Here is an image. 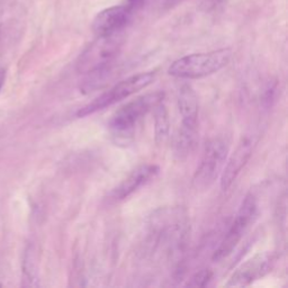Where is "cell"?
Instances as JSON below:
<instances>
[{
  "instance_id": "6da1fadb",
  "label": "cell",
  "mask_w": 288,
  "mask_h": 288,
  "mask_svg": "<svg viewBox=\"0 0 288 288\" xmlns=\"http://www.w3.org/2000/svg\"><path fill=\"white\" fill-rule=\"evenodd\" d=\"M233 52L229 47L185 55L173 61L168 73L179 79H199L219 72L229 64Z\"/></svg>"
},
{
  "instance_id": "7a4b0ae2",
  "label": "cell",
  "mask_w": 288,
  "mask_h": 288,
  "mask_svg": "<svg viewBox=\"0 0 288 288\" xmlns=\"http://www.w3.org/2000/svg\"><path fill=\"white\" fill-rule=\"evenodd\" d=\"M123 44L124 38L121 33L98 36L78 58L76 64L78 73L90 75L111 68L120 55Z\"/></svg>"
},
{
  "instance_id": "3957f363",
  "label": "cell",
  "mask_w": 288,
  "mask_h": 288,
  "mask_svg": "<svg viewBox=\"0 0 288 288\" xmlns=\"http://www.w3.org/2000/svg\"><path fill=\"white\" fill-rule=\"evenodd\" d=\"M154 79L155 73L152 71L138 73V75L126 78V79L120 81L114 87H112L111 89H108L104 94L98 96L91 103L80 108L77 113V116L86 117L93 115L99 111H103L105 108L113 106V105L129 98L130 96L139 93L140 90L146 88L147 86H150L154 81Z\"/></svg>"
},
{
  "instance_id": "277c9868",
  "label": "cell",
  "mask_w": 288,
  "mask_h": 288,
  "mask_svg": "<svg viewBox=\"0 0 288 288\" xmlns=\"http://www.w3.org/2000/svg\"><path fill=\"white\" fill-rule=\"evenodd\" d=\"M229 142L224 138H214L205 146L204 153L197 170L194 174L193 184L197 190L211 187L217 177L221 176L228 159Z\"/></svg>"
},
{
  "instance_id": "5b68a950",
  "label": "cell",
  "mask_w": 288,
  "mask_h": 288,
  "mask_svg": "<svg viewBox=\"0 0 288 288\" xmlns=\"http://www.w3.org/2000/svg\"><path fill=\"white\" fill-rule=\"evenodd\" d=\"M257 215H258V200L255 195L248 194L244 197L228 233L225 234L219 248L214 252V261H221L232 254L238 243L241 241L243 235L247 233L249 228L255 222Z\"/></svg>"
},
{
  "instance_id": "8992f818",
  "label": "cell",
  "mask_w": 288,
  "mask_h": 288,
  "mask_svg": "<svg viewBox=\"0 0 288 288\" xmlns=\"http://www.w3.org/2000/svg\"><path fill=\"white\" fill-rule=\"evenodd\" d=\"M164 94L162 91H155V93L146 94L141 96L133 102L124 105L121 107L108 123V126L112 132L115 134H128L132 132L138 122L145 116L152 108L156 105L163 102Z\"/></svg>"
},
{
  "instance_id": "52a82bcc",
  "label": "cell",
  "mask_w": 288,
  "mask_h": 288,
  "mask_svg": "<svg viewBox=\"0 0 288 288\" xmlns=\"http://www.w3.org/2000/svg\"><path fill=\"white\" fill-rule=\"evenodd\" d=\"M132 14L133 8L129 5L106 8L96 15L91 28L97 36L121 33L131 21Z\"/></svg>"
},
{
  "instance_id": "ba28073f",
  "label": "cell",
  "mask_w": 288,
  "mask_h": 288,
  "mask_svg": "<svg viewBox=\"0 0 288 288\" xmlns=\"http://www.w3.org/2000/svg\"><path fill=\"white\" fill-rule=\"evenodd\" d=\"M274 265L272 254H260L252 257L235 270L226 283V287H246L270 272Z\"/></svg>"
},
{
  "instance_id": "9c48e42d",
  "label": "cell",
  "mask_w": 288,
  "mask_h": 288,
  "mask_svg": "<svg viewBox=\"0 0 288 288\" xmlns=\"http://www.w3.org/2000/svg\"><path fill=\"white\" fill-rule=\"evenodd\" d=\"M256 145V140L254 135H246L239 142L238 146L229 160H226L223 171L221 173V187L223 190H228L232 186L235 179L241 173L244 165L248 163L251 158Z\"/></svg>"
},
{
  "instance_id": "30bf717a",
  "label": "cell",
  "mask_w": 288,
  "mask_h": 288,
  "mask_svg": "<svg viewBox=\"0 0 288 288\" xmlns=\"http://www.w3.org/2000/svg\"><path fill=\"white\" fill-rule=\"evenodd\" d=\"M160 168L155 164H142L135 168L121 184L115 187L111 193V198L123 200L135 193L142 186L146 185L159 173Z\"/></svg>"
},
{
  "instance_id": "8fae6325",
  "label": "cell",
  "mask_w": 288,
  "mask_h": 288,
  "mask_svg": "<svg viewBox=\"0 0 288 288\" xmlns=\"http://www.w3.org/2000/svg\"><path fill=\"white\" fill-rule=\"evenodd\" d=\"M178 108L182 120L181 128L197 131L198 98L191 86L184 85L179 90Z\"/></svg>"
},
{
  "instance_id": "7c38bea8",
  "label": "cell",
  "mask_w": 288,
  "mask_h": 288,
  "mask_svg": "<svg viewBox=\"0 0 288 288\" xmlns=\"http://www.w3.org/2000/svg\"><path fill=\"white\" fill-rule=\"evenodd\" d=\"M23 279L26 286H38V270L37 258L35 248L29 244L26 248L23 258Z\"/></svg>"
},
{
  "instance_id": "4fadbf2b",
  "label": "cell",
  "mask_w": 288,
  "mask_h": 288,
  "mask_svg": "<svg viewBox=\"0 0 288 288\" xmlns=\"http://www.w3.org/2000/svg\"><path fill=\"white\" fill-rule=\"evenodd\" d=\"M169 117L168 111L163 102L155 106V122H154V133L155 141L158 144L163 143L169 135Z\"/></svg>"
},
{
  "instance_id": "5bb4252c",
  "label": "cell",
  "mask_w": 288,
  "mask_h": 288,
  "mask_svg": "<svg viewBox=\"0 0 288 288\" xmlns=\"http://www.w3.org/2000/svg\"><path fill=\"white\" fill-rule=\"evenodd\" d=\"M213 278V273L209 269L200 270L199 273L195 274L190 281L187 283V286L189 287H206L209 285V282Z\"/></svg>"
},
{
  "instance_id": "9a60e30c",
  "label": "cell",
  "mask_w": 288,
  "mask_h": 288,
  "mask_svg": "<svg viewBox=\"0 0 288 288\" xmlns=\"http://www.w3.org/2000/svg\"><path fill=\"white\" fill-rule=\"evenodd\" d=\"M225 0H204L202 3V7L205 10H211L214 8L220 6L221 3H223Z\"/></svg>"
},
{
  "instance_id": "2e32d148",
  "label": "cell",
  "mask_w": 288,
  "mask_h": 288,
  "mask_svg": "<svg viewBox=\"0 0 288 288\" xmlns=\"http://www.w3.org/2000/svg\"><path fill=\"white\" fill-rule=\"evenodd\" d=\"M275 90H276V86H272L270 85L268 87V89L266 90L265 93V97H264V102L268 105H270V102H273L274 97H275Z\"/></svg>"
},
{
  "instance_id": "e0dca14e",
  "label": "cell",
  "mask_w": 288,
  "mask_h": 288,
  "mask_svg": "<svg viewBox=\"0 0 288 288\" xmlns=\"http://www.w3.org/2000/svg\"><path fill=\"white\" fill-rule=\"evenodd\" d=\"M6 79V71L3 69H0V89L2 88L3 84H5Z\"/></svg>"
},
{
  "instance_id": "ac0fdd59",
  "label": "cell",
  "mask_w": 288,
  "mask_h": 288,
  "mask_svg": "<svg viewBox=\"0 0 288 288\" xmlns=\"http://www.w3.org/2000/svg\"><path fill=\"white\" fill-rule=\"evenodd\" d=\"M128 1H129V6L132 7L133 9H134V7L138 6L139 3L141 2V0H128Z\"/></svg>"
}]
</instances>
